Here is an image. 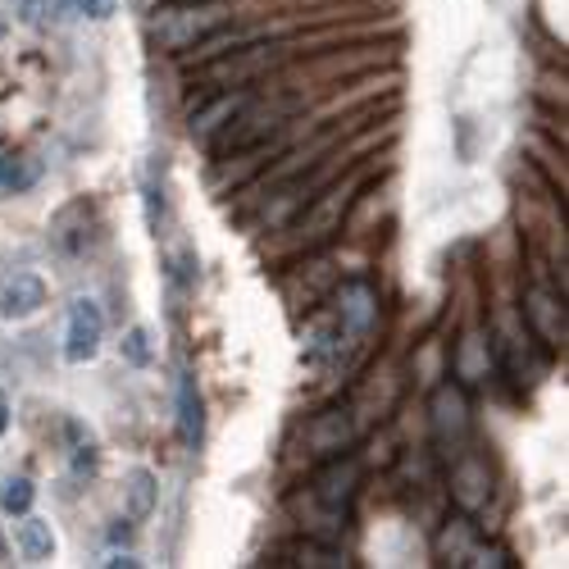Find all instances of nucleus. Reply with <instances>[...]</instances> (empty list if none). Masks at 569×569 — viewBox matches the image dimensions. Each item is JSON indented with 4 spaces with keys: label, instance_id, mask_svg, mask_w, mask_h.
<instances>
[{
    "label": "nucleus",
    "instance_id": "f257e3e1",
    "mask_svg": "<svg viewBox=\"0 0 569 569\" xmlns=\"http://www.w3.org/2000/svg\"><path fill=\"white\" fill-rule=\"evenodd\" d=\"M356 488H360V460L356 456H328V465L310 479V488L301 497H292V510L310 533L333 542L347 529V506H351Z\"/></svg>",
    "mask_w": 569,
    "mask_h": 569
},
{
    "label": "nucleus",
    "instance_id": "f03ea898",
    "mask_svg": "<svg viewBox=\"0 0 569 569\" xmlns=\"http://www.w3.org/2000/svg\"><path fill=\"white\" fill-rule=\"evenodd\" d=\"M228 23V10L219 0H169L151 14V41L160 51H187Z\"/></svg>",
    "mask_w": 569,
    "mask_h": 569
},
{
    "label": "nucleus",
    "instance_id": "7ed1b4c3",
    "mask_svg": "<svg viewBox=\"0 0 569 569\" xmlns=\"http://www.w3.org/2000/svg\"><path fill=\"white\" fill-rule=\"evenodd\" d=\"M333 315H338V323H342V333H347V342L356 347L360 338H369L373 333V323H378V292L369 288V282H342L338 288V301H333Z\"/></svg>",
    "mask_w": 569,
    "mask_h": 569
},
{
    "label": "nucleus",
    "instance_id": "20e7f679",
    "mask_svg": "<svg viewBox=\"0 0 569 569\" xmlns=\"http://www.w3.org/2000/svg\"><path fill=\"white\" fill-rule=\"evenodd\" d=\"M282 60V51L278 46H228V56H219L206 73L214 78V82H232V87H247L251 78H260V73H269L273 64Z\"/></svg>",
    "mask_w": 569,
    "mask_h": 569
},
{
    "label": "nucleus",
    "instance_id": "39448f33",
    "mask_svg": "<svg viewBox=\"0 0 569 569\" xmlns=\"http://www.w3.org/2000/svg\"><path fill=\"white\" fill-rule=\"evenodd\" d=\"M101 338H106V315H101V306H97V301H87V297H78L73 310H69V338H64V356H69V365L97 360Z\"/></svg>",
    "mask_w": 569,
    "mask_h": 569
},
{
    "label": "nucleus",
    "instance_id": "423d86ee",
    "mask_svg": "<svg viewBox=\"0 0 569 569\" xmlns=\"http://www.w3.org/2000/svg\"><path fill=\"white\" fill-rule=\"evenodd\" d=\"M429 410H433V438H438V447H460L469 438V397H465V388L442 383L433 392Z\"/></svg>",
    "mask_w": 569,
    "mask_h": 569
},
{
    "label": "nucleus",
    "instance_id": "0eeeda50",
    "mask_svg": "<svg viewBox=\"0 0 569 569\" xmlns=\"http://www.w3.org/2000/svg\"><path fill=\"white\" fill-rule=\"evenodd\" d=\"M251 106V91H223V97L206 101L192 110V119H187V132H192V141H201V147H214V137L242 114Z\"/></svg>",
    "mask_w": 569,
    "mask_h": 569
},
{
    "label": "nucleus",
    "instance_id": "6e6552de",
    "mask_svg": "<svg viewBox=\"0 0 569 569\" xmlns=\"http://www.w3.org/2000/svg\"><path fill=\"white\" fill-rule=\"evenodd\" d=\"M273 128H278V110H242L237 114L219 137H214V147H219V156H232V151H256V147H264V141L273 137Z\"/></svg>",
    "mask_w": 569,
    "mask_h": 569
},
{
    "label": "nucleus",
    "instance_id": "1a4fd4ad",
    "mask_svg": "<svg viewBox=\"0 0 569 569\" xmlns=\"http://www.w3.org/2000/svg\"><path fill=\"white\" fill-rule=\"evenodd\" d=\"M351 438H356V423H351V410H342V406H333V410H319L310 423H306V447L315 451V456H342L347 447H351Z\"/></svg>",
    "mask_w": 569,
    "mask_h": 569
},
{
    "label": "nucleus",
    "instance_id": "9d476101",
    "mask_svg": "<svg viewBox=\"0 0 569 569\" xmlns=\"http://www.w3.org/2000/svg\"><path fill=\"white\" fill-rule=\"evenodd\" d=\"M360 192V182L351 178L347 187L338 182V187H328V192L301 214V237L306 242H319V237H328V232H338V223H342V214H347V206H351V197Z\"/></svg>",
    "mask_w": 569,
    "mask_h": 569
},
{
    "label": "nucleus",
    "instance_id": "9b49d317",
    "mask_svg": "<svg viewBox=\"0 0 569 569\" xmlns=\"http://www.w3.org/2000/svg\"><path fill=\"white\" fill-rule=\"evenodd\" d=\"M451 497L465 515L483 510L488 497H492V473H488V460L483 456H460L456 469H451Z\"/></svg>",
    "mask_w": 569,
    "mask_h": 569
},
{
    "label": "nucleus",
    "instance_id": "f8f14e48",
    "mask_svg": "<svg viewBox=\"0 0 569 569\" xmlns=\"http://www.w3.org/2000/svg\"><path fill=\"white\" fill-rule=\"evenodd\" d=\"M46 306V288L37 273H10L0 282V319H28Z\"/></svg>",
    "mask_w": 569,
    "mask_h": 569
},
{
    "label": "nucleus",
    "instance_id": "ddd939ff",
    "mask_svg": "<svg viewBox=\"0 0 569 569\" xmlns=\"http://www.w3.org/2000/svg\"><path fill=\"white\" fill-rule=\"evenodd\" d=\"M525 319H529V328L547 342V347H560L565 342V310H560V301L551 297V292H542V288H533L529 297H525Z\"/></svg>",
    "mask_w": 569,
    "mask_h": 569
},
{
    "label": "nucleus",
    "instance_id": "4468645a",
    "mask_svg": "<svg viewBox=\"0 0 569 569\" xmlns=\"http://www.w3.org/2000/svg\"><path fill=\"white\" fill-rule=\"evenodd\" d=\"M206 433V415H201V392H197V378L182 373L178 378V438L187 447H201Z\"/></svg>",
    "mask_w": 569,
    "mask_h": 569
},
{
    "label": "nucleus",
    "instance_id": "2eb2a0df",
    "mask_svg": "<svg viewBox=\"0 0 569 569\" xmlns=\"http://www.w3.org/2000/svg\"><path fill=\"white\" fill-rule=\"evenodd\" d=\"M479 547V529H473L469 515L447 519V529L438 533V560L442 565H469V551Z\"/></svg>",
    "mask_w": 569,
    "mask_h": 569
},
{
    "label": "nucleus",
    "instance_id": "dca6fc26",
    "mask_svg": "<svg viewBox=\"0 0 569 569\" xmlns=\"http://www.w3.org/2000/svg\"><path fill=\"white\" fill-rule=\"evenodd\" d=\"M41 178V160L32 156H0V192H28V187H37Z\"/></svg>",
    "mask_w": 569,
    "mask_h": 569
},
{
    "label": "nucleus",
    "instance_id": "f3484780",
    "mask_svg": "<svg viewBox=\"0 0 569 569\" xmlns=\"http://www.w3.org/2000/svg\"><path fill=\"white\" fill-rule=\"evenodd\" d=\"M123 492H128V515L132 519H147L156 510V473L151 469H132Z\"/></svg>",
    "mask_w": 569,
    "mask_h": 569
},
{
    "label": "nucleus",
    "instance_id": "a211bd4d",
    "mask_svg": "<svg viewBox=\"0 0 569 569\" xmlns=\"http://www.w3.org/2000/svg\"><path fill=\"white\" fill-rule=\"evenodd\" d=\"M19 547H23L28 560H51L56 556L51 525H46V519H23V525H19Z\"/></svg>",
    "mask_w": 569,
    "mask_h": 569
},
{
    "label": "nucleus",
    "instance_id": "6ab92c4d",
    "mask_svg": "<svg viewBox=\"0 0 569 569\" xmlns=\"http://www.w3.org/2000/svg\"><path fill=\"white\" fill-rule=\"evenodd\" d=\"M292 556H297L301 569H342L347 565V556L338 547H328V542H301Z\"/></svg>",
    "mask_w": 569,
    "mask_h": 569
},
{
    "label": "nucleus",
    "instance_id": "aec40b11",
    "mask_svg": "<svg viewBox=\"0 0 569 569\" xmlns=\"http://www.w3.org/2000/svg\"><path fill=\"white\" fill-rule=\"evenodd\" d=\"M456 373L465 378V383H479V378H488V360H479V338H465V347L456 356Z\"/></svg>",
    "mask_w": 569,
    "mask_h": 569
},
{
    "label": "nucleus",
    "instance_id": "412c9836",
    "mask_svg": "<svg viewBox=\"0 0 569 569\" xmlns=\"http://www.w3.org/2000/svg\"><path fill=\"white\" fill-rule=\"evenodd\" d=\"M32 497H37V488L28 479H10L6 492H0V510H6V515H28L32 510Z\"/></svg>",
    "mask_w": 569,
    "mask_h": 569
},
{
    "label": "nucleus",
    "instance_id": "4be33fe9",
    "mask_svg": "<svg viewBox=\"0 0 569 569\" xmlns=\"http://www.w3.org/2000/svg\"><path fill=\"white\" fill-rule=\"evenodd\" d=\"M469 565H479V569H488V565H492V569H506V565H510V556H506L501 547H488V542H479V547L469 551Z\"/></svg>",
    "mask_w": 569,
    "mask_h": 569
},
{
    "label": "nucleus",
    "instance_id": "5701e85b",
    "mask_svg": "<svg viewBox=\"0 0 569 569\" xmlns=\"http://www.w3.org/2000/svg\"><path fill=\"white\" fill-rule=\"evenodd\" d=\"M123 356H128L132 365H147V360H151V347H147V333H141V328H132V333L123 338Z\"/></svg>",
    "mask_w": 569,
    "mask_h": 569
},
{
    "label": "nucleus",
    "instance_id": "b1692460",
    "mask_svg": "<svg viewBox=\"0 0 569 569\" xmlns=\"http://www.w3.org/2000/svg\"><path fill=\"white\" fill-rule=\"evenodd\" d=\"M78 10L87 19H110L114 14V0H78Z\"/></svg>",
    "mask_w": 569,
    "mask_h": 569
},
{
    "label": "nucleus",
    "instance_id": "393cba45",
    "mask_svg": "<svg viewBox=\"0 0 569 569\" xmlns=\"http://www.w3.org/2000/svg\"><path fill=\"white\" fill-rule=\"evenodd\" d=\"M73 465H78V473L97 465V456H91V447H78V460H73Z\"/></svg>",
    "mask_w": 569,
    "mask_h": 569
},
{
    "label": "nucleus",
    "instance_id": "a878e982",
    "mask_svg": "<svg viewBox=\"0 0 569 569\" xmlns=\"http://www.w3.org/2000/svg\"><path fill=\"white\" fill-rule=\"evenodd\" d=\"M10 429V406H6V397H0V433Z\"/></svg>",
    "mask_w": 569,
    "mask_h": 569
},
{
    "label": "nucleus",
    "instance_id": "bb28decb",
    "mask_svg": "<svg viewBox=\"0 0 569 569\" xmlns=\"http://www.w3.org/2000/svg\"><path fill=\"white\" fill-rule=\"evenodd\" d=\"M69 6H73V0H51V10H56V14H64Z\"/></svg>",
    "mask_w": 569,
    "mask_h": 569
},
{
    "label": "nucleus",
    "instance_id": "cd10ccee",
    "mask_svg": "<svg viewBox=\"0 0 569 569\" xmlns=\"http://www.w3.org/2000/svg\"><path fill=\"white\" fill-rule=\"evenodd\" d=\"M0 551H6V547H0Z\"/></svg>",
    "mask_w": 569,
    "mask_h": 569
}]
</instances>
